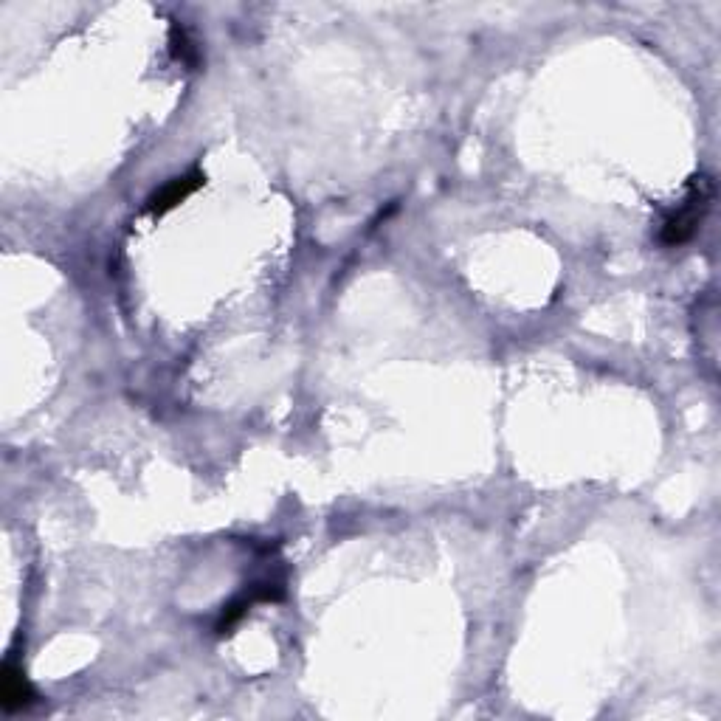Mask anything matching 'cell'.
Returning a JSON list of instances; mask_svg holds the SVG:
<instances>
[{"mask_svg":"<svg viewBox=\"0 0 721 721\" xmlns=\"http://www.w3.org/2000/svg\"><path fill=\"white\" fill-rule=\"evenodd\" d=\"M710 200H713V181L707 175H693L682 200L662 220L660 234H657L660 246L676 248L693 240V234L702 229L710 212Z\"/></svg>","mask_w":721,"mask_h":721,"instance_id":"1","label":"cell"},{"mask_svg":"<svg viewBox=\"0 0 721 721\" xmlns=\"http://www.w3.org/2000/svg\"><path fill=\"white\" fill-rule=\"evenodd\" d=\"M200 186H203V175H200V172H189V175H181V178H172L167 186H161L153 198H150L147 209H150L153 215H164L169 209H175L178 203H184L192 192H198Z\"/></svg>","mask_w":721,"mask_h":721,"instance_id":"3","label":"cell"},{"mask_svg":"<svg viewBox=\"0 0 721 721\" xmlns=\"http://www.w3.org/2000/svg\"><path fill=\"white\" fill-rule=\"evenodd\" d=\"M169 46H172V54H175V60L186 62V65H198V48L195 43L186 37L184 29H178V26H172V37H169Z\"/></svg>","mask_w":721,"mask_h":721,"instance_id":"4","label":"cell"},{"mask_svg":"<svg viewBox=\"0 0 721 721\" xmlns=\"http://www.w3.org/2000/svg\"><path fill=\"white\" fill-rule=\"evenodd\" d=\"M0 705L6 713H17V710H26L34 705V691H31L29 679L23 676V671L6 662L3 665V676H0Z\"/></svg>","mask_w":721,"mask_h":721,"instance_id":"2","label":"cell"}]
</instances>
